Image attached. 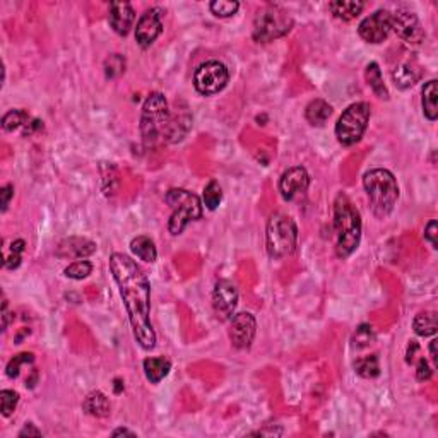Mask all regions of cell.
I'll use <instances>...</instances> for the list:
<instances>
[{
  "label": "cell",
  "instance_id": "d590c367",
  "mask_svg": "<svg viewBox=\"0 0 438 438\" xmlns=\"http://www.w3.org/2000/svg\"><path fill=\"white\" fill-rule=\"evenodd\" d=\"M17 404H19V394L16 391H9V389H3L0 392V411L2 415L10 416L14 411H16Z\"/></svg>",
  "mask_w": 438,
  "mask_h": 438
},
{
  "label": "cell",
  "instance_id": "484cf974",
  "mask_svg": "<svg viewBox=\"0 0 438 438\" xmlns=\"http://www.w3.org/2000/svg\"><path fill=\"white\" fill-rule=\"evenodd\" d=\"M413 329H415L416 336L419 337L435 336L438 329L437 312L433 310L419 312V314L415 317V321H413Z\"/></svg>",
  "mask_w": 438,
  "mask_h": 438
},
{
  "label": "cell",
  "instance_id": "1f68e13d",
  "mask_svg": "<svg viewBox=\"0 0 438 438\" xmlns=\"http://www.w3.org/2000/svg\"><path fill=\"white\" fill-rule=\"evenodd\" d=\"M209 9L214 16L224 19V17H231L238 12L240 3L236 0H214L209 3Z\"/></svg>",
  "mask_w": 438,
  "mask_h": 438
},
{
  "label": "cell",
  "instance_id": "3957f363",
  "mask_svg": "<svg viewBox=\"0 0 438 438\" xmlns=\"http://www.w3.org/2000/svg\"><path fill=\"white\" fill-rule=\"evenodd\" d=\"M363 187L373 214L385 219L394 211L399 199V185L392 172L385 168H373L365 173Z\"/></svg>",
  "mask_w": 438,
  "mask_h": 438
},
{
  "label": "cell",
  "instance_id": "ee69618b",
  "mask_svg": "<svg viewBox=\"0 0 438 438\" xmlns=\"http://www.w3.org/2000/svg\"><path fill=\"white\" fill-rule=\"evenodd\" d=\"M437 339H433L432 343H430V354H432V360L433 363H435V367H438V356H437Z\"/></svg>",
  "mask_w": 438,
  "mask_h": 438
},
{
  "label": "cell",
  "instance_id": "52a82bcc",
  "mask_svg": "<svg viewBox=\"0 0 438 438\" xmlns=\"http://www.w3.org/2000/svg\"><path fill=\"white\" fill-rule=\"evenodd\" d=\"M293 17L277 3H269L257 12L253 19L252 36L257 43H270L286 36L293 27Z\"/></svg>",
  "mask_w": 438,
  "mask_h": 438
},
{
  "label": "cell",
  "instance_id": "f35d334b",
  "mask_svg": "<svg viewBox=\"0 0 438 438\" xmlns=\"http://www.w3.org/2000/svg\"><path fill=\"white\" fill-rule=\"evenodd\" d=\"M437 235H438V224L435 219H432V221L426 224L425 228V240L426 242L432 245V249H438V242H437Z\"/></svg>",
  "mask_w": 438,
  "mask_h": 438
},
{
  "label": "cell",
  "instance_id": "e575fe53",
  "mask_svg": "<svg viewBox=\"0 0 438 438\" xmlns=\"http://www.w3.org/2000/svg\"><path fill=\"white\" fill-rule=\"evenodd\" d=\"M125 58L122 57L120 54H113L110 55L105 60V76L106 79H117L118 76H122L125 72Z\"/></svg>",
  "mask_w": 438,
  "mask_h": 438
},
{
  "label": "cell",
  "instance_id": "8992f818",
  "mask_svg": "<svg viewBox=\"0 0 438 438\" xmlns=\"http://www.w3.org/2000/svg\"><path fill=\"white\" fill-rule=\"evenodd\" d=\"M298 226L290 216L276 213L269 218L266 229V246L270 259H284L297 250Z\"/></svg>",
  "mask_w": 438,
  "mask_h": 438
},
{
  "label": "cell",
  "instance_id": "d6a6232c",
  "mask_svg": "<svg viewBox=\"0 0 438 438\" xmlns=\"http://www.w3.org/2000/svg\"><path fill=\"white\" fill-rule=\"evenodd\" d=\"M375 339H377V334H375L373 327L370 324H361L353 336V346L356 349H363V347L375 343Z\"/></svg>",
  "mask_w": 438,
  "mask_h": 438
},
{
  "label": "cell",
  "instance_id": "7402d4cb",
  "mask_svg": "<svg viewBox=\"0 0 438 438\" xmlns=\"http://www.w3.org/2000/svg\"><path fill=\"white\" fill-rule=\"evenodd\" d=\"M330 115H332V106L321 98L310 102L305 108V118L314 127H322V125L327 124Z\"/></svg>",
  "mask_w": 438,
  "mask_h": 438
},
{
  "label": "cell",
  "instance_id": "4316f807",
  "mask_svg": "<svg viewBox=\"0 0 438 438\" xmlns=\"http://www.w3.org/2000/svg\"><path fill=\"white\" fill-rule=\"evenodd\" d=\"M354 371L363 378H375L380 375V365H378L377 354H370V356L358 358L354 361Z\"/></svg>",
  "mask_w": 438,
  "mask_h": 438
},
{
  "label": "cell",
  "instance_id": "603a6c76",
  "mask_svg": "<svg viewBox=\"0 0 438 438\" xmlns=\"http://www.w3.org/2000/svg\"><path fill=\"white\" fill-rule=\"evenodd\" d=\"M130 250H132V253L137 257V259L144 260V262H148V264L156 262V259H158L156 243L146 235H139V236H135V238H132Z\"/></svg>",
  "mask_w": 438,
  "mask_h": 438
},
{
  "label": "cell",
  "instance_id": "7a4b0ae2",
  "mask_svg": "<svg viewBox=\"0 0 438 438\" xmlns=\"http://www.w3.org/2000/svg\"><path fill=\"white\" fill-rule=\"evenodd\" d=\"M361 216L349 197L339 194L334 203V229H336V253L339 259H347L361 242Z\"/></svg>",
  "mask_w": 438,
  "mask_h": 438
},
{
  "label": "cell",
  "instance_id": "7bdbcfd3",
  "mask_svg": "<svg viewBox=\"0 0 438 438\" xmlns=\"http://www.w3.org/2000/svg\"><path fill=\"white\" fill-rule=\"evenodd\" d=\"M122 435H127V437H135L134 432H130V430L127 428H117L111 432V437H122Z\"/></svg>",
  "mask_w": 438,
  "mask_h": 438
},
{
  "label": "cell",
  "instance_id": "6da1fadb",
  "mask_svg": "<svg viewBox=\"0 0 438 438\" xmlns=\"http://www.w3.org/2000/svg\"><path fill=\"white\" fill-rule=\"evenodd\" d=\"M110 273L117 283L127 310L132 334L144 351L156 347V332L151 324V284L144 270L125 253H111Z\"/></svg>",
  "mask_w": 438,
  "mask_h": 438
},
{
  "label": "cell",
  "instance_id": "e0dca14e",
  "mask_svg": "<svg viewBox=\"0 0 438 438\" xmlns=\"http://www.w3.org/2000/svg\"><path fill=\"white\" fill-rule=\"evenodd\" d=\"M110 26L120 36H127L132 24L135 21V12L132 3L128 2H111L110 3Z\"/></svg>",
  "mask_w": 438,
  "mask_h": 438
},
{
  "label": "cell",
  "instance_id": "ac0fdd59",
  "mask_svg": "<svg viewBox=\"0 0 438 438\" xmlns=\"http://www.w3.org/2000/svg\"><path fill=\"white\" fill-rule=\"evenodd\" d=\"M419 78H422V69L413 62H404L392 71V81L399 89H409L419 81Z\"/></svg>",
  "mask_w": 438,
  "mask_h": 438
},
{
  "label": "cell",
  "instance_id": "f546056e",
  "mask_svg": "<svg viewBox=\"0 0 438 438\" xmlns=\"http://www.w3.org/2000/svg\"><path fill=\"white\" fill-rule=\"evenodd\" d=\"M222 200V189L216 180H211L206 187H204L203 192V204L206 206V209L216 211Z\"/></svg>",
  "mask_w": 438,
  "mask_h": 438
},
{
  "label": "cell",
  "instance_id": "4dcf8cb0",
  "mask_svg": "<svg viewBox=\"0 0 438 438\" xmlns=\"http://www.w3.org/2000/svg\"><path fill=\"white\" fill-rule=\"evenodd\" d=\"M93 273V264L89 262V260H76V262L69 264L67 267H65L64 274L67 277H71V279H76V281H81L84 279V277H88L89 274Z\"/></svg>",
  "mask_w": 438,
  "mask_h": 438
},
{
  "label": "cell",
  "instance_id": "cb8c5ba5",
  "mask_svg": "<svg viewBox=\"0 0 438 438\" xmlns=\"http://www.w3.org/2000/svg\"><path fill=\"white\" fill-rule=\"evenodd\" d=\"M438 88H437V79L426 82L422 89V106H423V115L428 118L430 122H435L438 118Z\"/></svg>",
  "mask_w": 438,
  "mask_h": 438
},
{
  "label": "cell",
  "instance_id": "f1b7e54d",
  "mask_svg": "<svg viewBox=\"0 0 438 438\" xmlns=\"http://www.w3.org/2000/svg\"><path fill=\"white\" fill-rule=\"evenodd\" d=\"M30 115L26 110H10L2 117V128L5 132H14L24 127L30 122Z\"/></svg>",
  "mask_w": 438,
  "mask_h": 438
},
{
  "label": "cell",
  "instance_id": "836d02e7",
  "mask_svg": "<svg viewBox=\"0 0 438 438\" xmlns=\"http://www.w3.org/2000/svg\"><path fill=\"white\" fill-rule=\"evenodd\" d=\"M34 361V354L33 353H19L12 358V360L7 363L5 373L9 378H17L21 373V367L23 365H30Z\"/></svg>",
  "mask_w": 438,
  "mask_h": 438
},
{
  "label": "cell",
  "instance_id": "30bf717a",
  "mask_svg": "<svg viewBox=\"0 0 438 438\" xmlns=\"http://www.w3.org/2000/svg\"><path fill=\"white\" fill-rule=\"evenodd\" d=\"M392 31L408 45H422L426 38L418 16L404 7L392 14Z\"/></svg>",
  "mask_w": 438,
  "mask_h": 438
},
{
  "label": "cell",
  "instance_id": "2e32d148",
  "mask_svg": "<svg viewBox=\"0 0 438 438\" xmlns=\"http://www.w3.org/2000/svg\"><path fill=\"white\" fill-rule=\"evenodd\" d=\"M96 252V243L82 236H71L58 243L57 246V257L60 259H86V257L93 255Z\"/></svg>",
  "mask_w": 438,
  "mask_h": 438
},
{
  "label": "cell",
  "instance_id": "60d3db41",
  "mask_svg": "<svg viewBox=\"0 0 438 438\" xmlns=\"http://www.w3.org/2000/svg\"><path fill=\"white\" fill-rule=\"evenodd\" d=\"M17 437L24 438V437H41V432L33 425V423H26L24 428L17 433Z\"/></svg>",
  "mask_w": 438,
  "mask_h": 438
},
{
  "label": "cell",
  "instance_id": "8fae6325",
  "mask_svg": "<svg viewBox=\"0 0 438 438\" xmlns=\"http://www.w3.org/2000/svg\"><path fill=\"white\" fill-rule=\"evenodd\" d=\"M358 33L367 43L378 45L392 33V12L387 9H378L365 17L358 26Z\"/></svg>",
  "mask_w": 438,
  "mask_h": 438
},
{
  "label": "cell",
  "instance_id": "8d00e7d4",
  "mask_svg": "<svg viewBox=\"0 0 438 438\" xmlns=\"http://www.w3.org/2000/svg\"><path fill=\"white\" fill-rule=\"evenodd\" d=\"M14 197V185L12 183H7V185H3L2 189H0V211L2 213H5L7 207H9L10 204V199Z\"/></svg>",
  "mask_w": 438,
  "mask_h": 438
},
{
  "label": "cell",
  "instance_id": "4fadbf2b",
  "mask_svg": "<svg viewBox=\"0 0 438 438\" xmlns=\"http://www.w3.org/2000/svg\"><path fill=\"white\" fill-rule=\"evenodd\" d=\"M163 9L159 7H151V9L144 10L137 21V27H135V41L141 48H149L159 34L163 33Z\"/></svg>",
  "mask_w": 438,
  "mask_h": 438
},
{
  "label": "cell",
  "instance_id": "277c9868",
  "mask_svg": "<svg viewBox=\"0 0 438 438\" xmlns=\"http://www.w3.org/2000/svg\"><path fill=\"white\" fill-rule=\"evenodd\" d=\"M170 115L172 111L168 108V102L163 93L154 91L146 98L141 111V135L144 146L152 148L158 142H165Z\"/></svg>",
  "mask_w": 438,
  "mask_h": 438
},
{
  "label": "cell",
  "instance_id": "83f0119b",
  "mask_svg": "<svg viewBox=\"0 0 438 438\" xmlns=\"http://www.w3.org/2000/svg\"><path fill=\"white\" fill-rule=\"evenodd\" d=\"M26 250V242L24 240H14L9 245V249H5L3 252V267L5 269H17L21 266V260H23V253Z\"/></svg>",
  "mask_w": 438,
  "mask_h": 438
},
{
  "label": "cell",
  "instance_id": "5bb4252c",
  "mask_svg": "<svg viewBox=\"0 0 438 438\" xmlns=\"http://www.w3.org/2000/svg\"><path fill=\"white\" fill-rule=\"evenodd\" d=\"M257 321L249 312H240L229 319V341L236 349H249L255 339Z\"/></svg>",
  "mask_w": 438,
  "mask_h": 438
},
{
  "label": "cell",
  "instance_id": "9a60e30c",
  "mask_svg": "<svg viewBox=\"0 0 438 438\" xmlns=\"http://www.w3.org/2000/svg\"><path fill=\"white\" fill-rule=\"evenodd\" d=\"M310 187V175L303 166H293L288 168L279 178V192L281 197L288 203L305 196Z\"/></svg>",
  "mask_w": 438,
  "mask_h": 438
},
{
  "label": "cell",
  "instance_id": "5b68a950",
  "mask_svg": "<svg viewBox=\"0 0 438 438\" xmlns=\"http://www.w3.org/2000/svg\"><path fill=\"white\" fill-rule=\"evenodd\" d=\"M166 204L173 209L172 218L168 221V231L173 236L182 235L183 229L192 221H199L203 218L204 204L194 192L185 189H170L165 196Z\"/></svg>",
  "mask_w": 438,
  "mask_h": 438
},
{
  "label": "cell",
  "instance_id": "b9f144b4",
  "mask_svg": "<svg viewBox=\"0 0 438 438\" xmlns=\"http://www.w3.org/2000/svg\"><path fill=\"white\" fill-rule=\"evenodd\" d=\"M10 315L12 314H9V310H7V300L3 298V301H2V330H7V327H9L10 319H14V317H10Z\"/></svg>",
  "mask_w": 438,
  "mask_h": 438
},
{
  "label": "cell",
  "instance_id": "44dd1931",
  "mask_svg": "<svg viewBox=\"0 0 438 438\" xmlns=\"http://www.w3.org/2000/svg\"><path fill=\"white\" fill-rule=\"evenodd\" d=\"M82 409L95 418H106V416H110L111 406L108 397L102 391H93L86 395Z\"/></svg>",
  "mask_w": 438,
  "mask_h": 438
},
{
  "label": "cell",
  "instance_id": "d4e9b609",
  "mask_svg": "<svg viewBox=\"0 0 438 438\" xmlns=\"http://www.w3.org/2000/svg\"><path fill=\"white\" fill-rule=\"evenodd\" d=\"M365 79H367L368 86H370L371 91L375 93V96H378L380 100H389V89L384 84V78H382V71L378 67L377 62H370L367 65V71H365Z\"/></svg>",
  "mask_w": 438,
  "mask_h": 438
},
{
  "label": "cell",
  "instance_id": "74e56055",
  "mask_svg": "<svg viewBox=\"0 0 438 438\" xmlns=\"http://www.w3.org/2000/svg\"><path fill=\"white\" fill-rule=\"evenodd\" d=\"M433 375V370L430 368L428 361L425 360V358H422V360L418 361V367H416V378H418L419 382H426L430 380Z\"/></svg>",
  "mask_w": 438,
  "mask_h": 438
},
{
  "label": "cell",
  "instance_id": "7c38bea8",
  "mask_svg": "<svg viewBox=\"0 0 438 438\" xmlns=\"http://www.w3.org/2000/svg\"><path fill=\"white\" fill-rule=\"evenodd\" d=\"M236 305H238L236 284L229 279H219L213 290V308L218 321H229L235 315Z\"/></svg>",
  "mask_w": 438,
  "mask_h": 438
},
{
  "label": "cell",
  "instance_id": "ffe728a7",
  "mask_svg": "<svg viewBox=\"0 0 438 438\" xmlns=\"http://www.w3.org/2000/svg\"><path fill=\"white\" fill-rule=\"evenodd\" d=\"M144 375L151 384H159L166 375L172 370V361L165 356H156V358H146L144 363Z\"/></svg>",
  "mask_w": 438,
  "mask_h": 438
},
{
  "label": "cell",
  "instance_id": "d6986e66",
  "mask_svg": "<svg viewBox=\"0 0 438 438\" xmlns=\"http://www.w3.org/2000/svg\"><path fill=\"white\" fill-rule=\"evenodd\" d=\"M367 3L360 2V0H334L329 2V10L332 12L334 17L341 21H353L363 12Z\"/></svg>",
  "mask_w": 438,
  "mask_h": 438
},
{
  "label": "cell",
  "instance_id": "ba28073f",
  "mask_svg": "<svg viewBox=\"0 0 438 438\" xmlns=\"http://www.w3.org/2000/svg\"><path fill=\"white\" fill-rule=\"evenodd\" d=\"M371 117V106L367 102H358L347 106L341 113L339 120L336 124V137L343 146H353L361 141L365 130L368 127V122Z\"/></svg>",
  "mask_w": 438,
  "mask_h": 438
},
{
  "label": "cell",
  "instance_id": "ab89813d",
  "mask_svg": "<svg viewBox=\"0 0 438 438\" xmlns=\"http://www.w3.org/2000/svg\"><path fill=\"white\" fill-rule=\"evenodd\" d=\"M41 128H43V122L40 120H30L26 125L23 127V135L26 137V135H33L34 132H40Z\"/></svg>",
  "mask_w": 438,
  "mask_h": 438
},
{
  "label": "cell",
  "instance_id": "9c48e42d",
  "mask_svg": "<svg viewBox=\"0 0 438 438\" xmlns=\"http://www.w3.org/2000/svg\"><path fill=\"white\" fill-rule=\"evenodd\" d=\"M229 72L222 62L207 60L197 67L194 74V88L203 96H214L226 88Z\"/></svg>",
  "mask_w": 438,
  "mask_h": 438
}]
</instances>
